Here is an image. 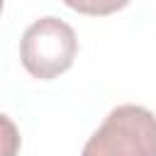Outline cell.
I'll return each mask as SVG.
<instances>
[{
  "instance_id": "cell-1",
  "label": "cell",
  "mask_w": 156,
  "mask_h": 156,
  "mask_svg": "<svg viewBox=\"0 0 156 156\" xmlns=\"http://www.w3.org/2000/svg\"><path fill=\"white\" fill-rule=\"evenodd\" d=\"M80 156H156V115L141 105H117L90 134Z\"/></svg>"
},
{
  "instance_id": "cell-2",
  "label": "cell",
  "mask_w": 156,
  "mask_h": 156,
  "mask_svg": "<svg viewBox=\"0 0 156 156\" xmlns=\"http://www.w3.org/2000/svg\"><path fill=\"white\" fill-rule=\"evenodd\" d=\"M78 39L68 22L46 15L34 20L20 39V61L39 80H51L73 66Z\"/></svg>"
},
{
  "instance_id": "cell-3",
  "label": "cell",
  "mask_w": 156,
  "mask_h": 156,
  "mask_svg": "<svg viewBox=\"0 0 156 156\" xmlns=\"http://www.w3.org/2000/svg\"><path fill=\"white\" fill-rule=\"evenodd\" d=\"M2 127H5V156H15V141H20V139L15 134V124L10 122L7 115H2Z\"/></svg>"
}]
</instances>
